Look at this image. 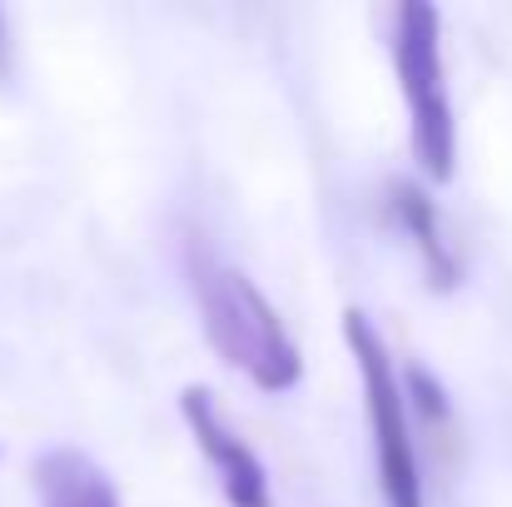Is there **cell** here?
Returning <instances> with one entry per match:
<instances>
[{
	"label": "cell",
	"mask_w": 512,
	"mask_h": 507,
	"mask_svg": "<svg viewBox=\"0 0 512 507\" xmlns=\"http://www.w3.org/2000/svg\"><path fill=\"white\" fill-rule=\"evenodd\" d=\"M194 294H199L204 334L214 343V353L229 358L254 388L289 393L299 383L304 358H299L289 329L279 324L274 304L249 284V274H239L229 264H199Z\"/></svg>",
	"instance_id": "6da1fadb"
},
{
	"label": "cell",
	"mask_w": 512,
	"mask_h": 507,
	"mask_svg": "<svg viewBox=\"0 0 512 507\" xmlns=\"http://www.w3.org/2000/svg\"><path fill=\"white\" fill-rule=\"evenodd\" d=\"M393 65L398 85L408 100V125H413V160L428 179L448 184L458 160V130H453V105H448V80H443V15L428 0H403L398 25H393Z\"/></svg>",
	"instance_id": "7a4b0ae2"
},
{
	"label": "cell",
	"mask_w": 512,
	"mask_h": 507,
	"mask_svg": "<svg viewBox=\"0 0 512 507\" xmlns=\"http://www.w3.org/2000/svg\"><path fill=\"white\" fill-rule=\"evenodd\" d=\"M343 338L358 358L363 378V403H368V428H373V463H378V488L388 507H423V473H418V448L408 438L403 418V393L393 383V363L383 338L373 334L363 309H343Z\"/></svg>",
	"instance_id": "3957f363"
},
{
	"label": "cell",
	"mask_w": 512,
	"mask_h": 507,
	"mask_svg": "<svg viewBox=\"0 0 512 507\" xmlns=\"http://www.w3.org/2000/svg\"><path fill=\"white\" fill-rule=\"evenodd\" d=\"M179 413H184V423H189L199 453L214 463L219 488H224L229 507H274L264 463H259L254 448H249L244 438H234V428L214 413L209 388H184V393H179Z\"/></svg>",
	"instance_id": "277c9868"
},
{
	"label": "cell",
	"mask_w": 512,
	"mask_h": 507,
	"mask_svg": "<svg viewBox=\"0 0 512 507\" xmlns=\"http://www.w3.org/2000/svg\"><path fill=\"white\" fill-rule=\"evenodd\" d=\"M40 507H120L110 473L80 448H50L30 468Z\"/></svg>",
	"instance_id": "5b68a950"
},
{
	"label": "cell",
	"mask_w": 512,
	"mask_h": 507,
	"mask_svg": "<svg viewBox=\"0 0 512 507\" xmlns=\"http://www.w3.org/2000/svg\"><path fill=\"white\" fill-rule=\"evenodd\" d=\"M393 214H398V224L408 229V239L418 244V254H423V269H428V284H433L438 294L458 289V279H463V264H458L453 244L443 239V219H438L433 199H428L418 184H393Z\"/></svg>",
	"instance_id": "8992f818"
},
{
	"label": "cell",
	"mask_w": 512,
	"mask_h": 507,
	"mask_svg": "<svg viewBox=\"0 0 512 507\" xmlns=\"http://www.w3.org/2000/svg\"><path fill=\"white\" fill-rule=\"evenodd\" d=\"M0 75H10V50H5V15H0Z\"/></svg>",
	"instance_id": "52a82bcc"
}]
</instances>
